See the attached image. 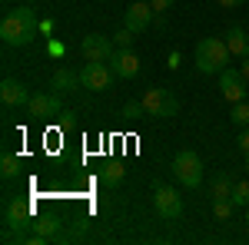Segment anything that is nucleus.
<instances>
[{"label": "nucleus", "mask_w": 249, "mask_h": 245, "mask_svg": "<svg viewBox=\"0 0 249 245\" xmlns=\"http://www.w3.org/2000/svg\"><path fill=\"white\" fill-rule=\"evenodd\" d=\"M37 30H40V23L30 7H14L0 20V37H3L7 47H27L30 40L37 37Z\"/></svg>", "instance_id": "nucleus-1"}, {"label": "nucleus", "mask_w": 249, "mask_h": 245, "mask_svg": "<svg viewBox=\"0 0 249 245\" xmlns=\"http://www.w3.org/2000/svg\"><path fill=\"white\" fill-rule=\"evenodd\" d=\"M230 47H226V40H219V37H203L199 43H196V70L199 73H206V76H219L226 66H230Z\"/></svg>", "instance_id": "nucleus-2"}, {"label": "nucleus", "mask_w": 249, "mask_h": 245, "mask_svg": "<svg viewBox=\"0 0 249 245\" xmlns=\"http://www.w3.org/2000/svg\"><path fill=\"white\" fill-rule=\"evenodd\" d=\"M3 226L14 232V242H27L30 235H27V229H34V206H30V199H7V206H3Z\"/></svg>", "instance_id": "nucleus-3"}, {"label": "nucleus", "mask_w": 249, "mask_h": 245, "mask_svg": "<svg viewBox=\"0 0 249 245\" xmlns=\"http://www.w3.org/2000/svg\"><path fill=\"white\" fill-rule=\"evenodd\" d=\"M140 103H143L146 116H156V119H170V116L179 113V99H176V93L170 86H150L140 96Z\"/></svg>", "instance_id": "nucleus-4"}, {"label": "nucleus", "mask_w": 249, "mask_h": 245, "mask_svg": "<svg viewBox=\"0 0 249 245\" xmlns=\"http://www.w3.org/2000/svg\"><path fill=\"white\" fill-rule=\"evenodd\" d=\"M173 176L179 179V186L196 189L199 182H203V159H199L193 149H179L176 159H173Z\"/></svg>", "instance_id": "nucleus-5"}, {"label": "nucleus", "mask_w": 249, "mask_h": 245, "mask_svg": "<svg viewBox=\"0 0 249 245\" xmlns=\"http://www.w3.org/2000/svg\"><path fill=\"white\" fill-rule=\"evenodd\" d=\"M153 212L163 219V222H176L183 215V199L179 192L170 186H156L153 189Z\"/></svg>", "instance_id": "nucleus-6"}, {"label": "nucleus", "mask_w": 249, "mask_h": 245, "mask_svg": "<svg viewBox=\"0 0 249 245\" xmlns=\"http://www.w3.org/2000/svg\"><path fill=\"white\" fill-rule=\"evenodd\" d=\"M80 53L87 63H110V57L116 53L113 37H103V33H87L80 43Z\"/></svg>", "instance_id": "nucleus-7"}, {"label": "nucleus", "mask_w": 249, "mask_h": 245, "mask_svg": "<svg viewBox=\"0 0 249 245\" xmlns=\"http://www.w3.org/2000/svg\"><path fill=\"white\" fill-rule=\"evenodd\" d=\"M110 83H113L110 63H83V70H80V86H83V90H90V93H107Z\"/></svg>", "instance_id": "nucleus-8"}, {"label": "nucleus", "mask_w": 249, "mask_h": 245, "mask_svg": "<svg viewBox=\"0 0 249 245\" xmlns=\"http://www.w3.org/2000/svg\"><path fill=\"white\" fill-rule=\"evenodd\" d=\"M219 90H223V99L226 103H243L246 99V76H243V70H232V66H226L223 73H219Z\"/></svg>", "instance_id": "nucleus-9"}, {"label": "nucleus", "mask_w": 249, "mask_h": 245, "mask_svg": "<svg viewBox=\"0 0 249 245\" xmlns=\"http://www.w3.org/2000/svg\"><path fill=\"white\" fill-rule=\"evenodd\" d=\"M153 7H150V0L143 3V0H136L126 7V17H123V27L126 30H133V33H143V30H150V23H153Z\"/></svg>", "instance_id": "nucleus-10"}, {"label": "nucleus", "mask_w": 249, "mask_h": 245, "mask_svg": "<svg viewBox=\"0 0 249 245\" xmlns=\"http://www.w3.org/2000/svg\"><path fill=\"white\" fill-rule=\"evenodd\" d=\"M60 99L53 93H34L30 96V103H27V113L34 116V119H53V116H60Z\"/></svg>", "instance_id": "nucleus-11"}, {"label": "nucleus", "mask_w": 249, "mask_h": 245, "mask_svg": "<svg viewBox=\"0 0 249 245\" xmlns=\"http://www.w3.org/2000/svg\"><path fill=\"white\" fill-rule=\"evenodd\" d=\"M110 70L120 80H133L140 73V57H136L133 50H116L113 57H110Z\"/></svg>", "instance_id": "nucleus-12"}, {"label": "nucleus", "mask_w": 249, "mask_h": 245, "mask_svg": "<svg viewBox=\"0 0 249 245\" xmlns=\"http://www.w3.org/2000/svg\"><path fill=\"white\" fill-rule=\"evenodd\" d=\"M30 96L34 93H27V86L20 83V80H3L0 83V99H3V106H27L30 103Z\"/></svg>", "instance_id": "nucleus-13"}, {"label": "nucleus", "mask_w": 249, "mask_h": 245, "mask_svg": "<svg viewBox=\"0 0 249 245\" xmlns=\"http://www.w3.org/2000/svg\"><path fill=\"white\" fill-rule=\"evenodd\" d=\"M226 47H230V53L236 60L249 57V33L243 27H230V30H226Z\"/></svg>", "instance_id": "nucleus-14"}, {"label": "nucleus", "mask_w": 249, "mask_h": 245, "mask_svg": "<svg viewBox=\"0 0 249 245\" xmlns=\"http://www.w3.org/2000/svg\"><path fill=\"white\" fill-rule=\"evenodd\" d=\"M232 189H236V182H232L230 172H216L210 179V196L213 199H232Z\"/></svg>", "instance_id": "nucleus-15"}, {"label": "nucleus", "mask_w": 249, "mask_h": 245, "mask_svg": "<svg viewBox=\"0 0 249 245\" xmlns=\"http://www.w3.org/2000/svg\"><path fill=\"white\" fill-rule=\"evenodd\" d=\"M60 232V222L53 215H47V219H34V235L27 239V242H47L50 235H57Z\"/></svg>", "instance_id": "nucleus-16"}, {"label": "nucleus", "mask_w": 249, "mask_h": 245, "mask_svg": "<svg viewBox=\"0 0 249 245\" xmlns=\"http://www.w3.org/2000/svg\"><path fill=\"white\" fill-rule=\"evenodd\" d=\"M123 176H126V169H123L120 163H103V166H100V182H103V186H110V189L120 186V182H123Z\"/></svg>", "instance_id": "nucleus-17"}, {"label": "nucleus", "mask_w": 249, "mask_h": 245, "mask_svg": "<svg viewBox=\"0 0 249 245\" xmlns=\"http://www.w3.org/2000/svg\"><path fill=\"white\" fill-rule=\"evenodd\" d=\"M77 83H80V73H73V70H63V66H60L57 73H53V90H60V93L73 90Z\"/></svg>", "instance_id": "nucleus-18"}, {"label": "nucleus", "mask_w": 249, "mask_h": 245, "mask_svg": "<svg viewBox=\"0 0 249 245\" xmlns=\"http://www.w3.org/2000/svg\"><path fill=\"white\" fill-rule=\"evenodd\" d=\"M0 176H3L7 182L20 176V159L14 156V152H3V159H0Z\"/></svg>", "instance_id": "nucleus-19"}, {"label": "nucleus", "mask_w": 249, "mask_h": 245, "mask_svg": "<svg viewBox=\"0 0 249 245\" xmlns=\"http://www.w3.org/2000/svg\"><path fill=\"white\" fill-rule=\"evenodd\" d=\"M232 209H236L232 199H213V215H216V222H230Z\"/></svg>", "instance_id": "nucleus-20"}, {"label": "nucleus", "mask_w": 249, "mask_h": 245, "mask_svg": "<svg viewBox=\"0 0 249 245\" xmlns=\"http://www.w3.org/2000/svg\"><path fill=\"white\" fill-rule=\"evenodd\" d=\"M230 119H232V126H239V130H246V126H249V103H246V99H243V103H232Z\"/></svg>", "instance_id": "nucleus-21"}, {"label": "nucleus", "mask_w": 249, "mask_h": 245, "mask_svg": "<svg viewBox=\"0 0 249 245\" xmlns=\"http://www.w3.org/2000/svg\"><path fill=\"white\" fill-rule=\"evenodd\" d=\"M113 43H116V50H133V30H116L113 33Z\"/></svg>", "instance_id": "nucleus-22"}, {"label": "nucleus", "mask_w": 249, "mask_h": 245, "mask_svg": "<svg viewBox=\"0 0 249 245\" xmlns=\"http://www.w3.org/2000/svg\"><path fill=\"white\" fill-rule=\"evenodd\" d=\"M232 202H236V206H249V179L236 182V189H232Z\"/></svg>", "instance_id": "nucleus-23"}, {"label": "nucleus", "mask_w": 249, "mask_h": 245, "mask_svg": "<svg viewBox=\"0 0 249 245\" xmlns=\"http://www.w3.org/2000/svg\"><path fill=\"white\" fill-rule=\"evenodd\" d=\"M123 116H126V119H140V116H146V110H143V103L136 99V103H126V106H123Z\"/></svg>", "instance_id": "nucleus-24"}, {"label": "nucleus", "mask_w": 249, "mask_h": 245, "mask_svg": "<svg viewBox=\"0 0 249 245\" xmlns=\"http://www.w3.org/2000/svg\"><path fill=\"white\" fill-rule=\"evenodd\" d=\"M173 3H176V0H150V7H153L156 14H166V10H173Z\"/></svg>", "instance_id": "nucleus-25"}, {"label": "nucleus", "mask_w": 249, "mask_h": 245, "mask_svg": "<svg viewBox=\"0 0 249 245\" xmlns=\"http://www.w3.org/2000/svg\"><path fill=\"white\" fill-rule=\"evenodd\" d=\"M236 146H239L243 152H249V126H246V130H239V139H236Z\"/></svg>", "instance_id": "nucleus-26"}, {"label": "nucleus", "mask_w": 249, "mask_h": 245, "mask_svg": "<svg viewBox=\"0 0 249 245\" xmlns=\"http://www.w3.org/2000/svg\"><path fill=\"white\" fill-rule=\"evenodd\" d=\"M243 3H246V0H219L223 10H236V7H243Z\"/></svg>", "instance_id": "nucleus-27"}, {"label": "nucleus", "mask_w": 249, "mask_h": 245, "mask_svg": "<svg viewBox=\"0 0 249 245\" xmlns=\"http://www.w3.org/2000/svg\"><path fill=\"white\" fill-rule=\"evenodd\" d=\"M239 70H243V76L249 80V57H243V66H239Z\"/></svg>", "instance_id": "nucleus-28"}, {"label": "nucleus", "mask_w": 249, "mask_h": 245, "mask_svg": "<svg viewBox=\"0 0 249 245\" xmlns=\"http://www.w3.org/2000/svg\"><path fill=\"white\" fill-rule=\"evenodd\" d=\"M243 163H246V169H249V152H243Z\"/></svg>", "instance_id": "nucleus-29"}, {"label": "nucleus", "mask_w": 249, "mask_h": 245, "mask_svg": "<svg viewBox=\"0 0 249 245\" xmlns=\"http://www.w3.org/2000/svg\"><path fill=\"white\" fill-rule=\"evenodd\" d=\"M246 222H249V206H246Z\"/></svg>", "instance_id": "nucleus-30"}]
</instances>
